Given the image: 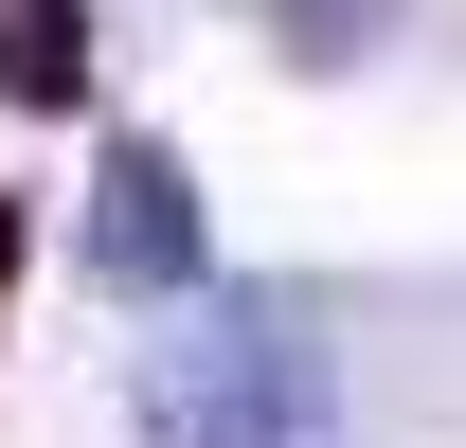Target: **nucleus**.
Returning <instances> with one entry per match:
<instances>
[{"mask_svg":"<svg viewBox=\"0 0 466 448\" xmlns=\"http://www.w3.org/2000/svg\"><path fill=\"white\" fill-rule=\"evenodd\" d=\"M144 448H341V359L305 305H198L144 359Z\"/></svg>","mask_w":466,"mask_h":448,"instance_id":"1","label":"nucleus"},{"mask_svg":"<svg viewBox=\"0 0 466 448\" xmlns=\"http://www.w3.org/2000/svg\"><path fill=\"white\" fill-rule=\"evenodd\" d=\"M198 270H216L198 179H179V144H144V126H126L108 179H90V287H108V305H198Z\"/></svg>","mask_w":466,"mask_h":448,"instance_id":"2","label":"nucleus"},{"mask_svg":"<svg viewBox=\"0 0 466 448\" xmlns=\"http://www.w3.org/2000/svg\"><path fill=\"white\" fill-rule=\"evenodd\" d=\"M251 18H269V55H305V72H359L395 36V0H251Z\"/></svg>","mask_w":466,"mask_h":448,"instance_id":"3","label":"nucleus"},{"mask_svg":"<svg viewBox=\"0 0 466 448\" xmlns=\"http://www.w3.org/2000/svg\"><path fill=\"white\" fill-rule=\"evenodd\" d=\"M0 90L18 108H72V0H0Z\"/></svg>","mask_w":466,"mask_h":448,"instance_id":"4","label":"nucleus"}]
</instances>
